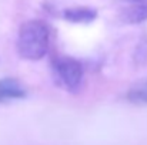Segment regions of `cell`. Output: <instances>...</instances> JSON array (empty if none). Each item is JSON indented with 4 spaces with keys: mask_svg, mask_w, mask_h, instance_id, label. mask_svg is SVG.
I'll return each mask as SVG.
<instances>
[{
    "mask_svg": "<svg viewBox=\"0 0 147 145\" xmlns=\"http://www.w3.org/2000/svg\"><path fill=\"white\" fill-rule=\"evenodd\" d=\"M124 1H129V3H136V1H139V0H124Z\"/></svg>",
    "mask_w": 147,
    "mask_h": 145,
    "instance_id": "obj_8",
    "label": "cell"
},
{
    "mask_svg": "<svg viewBox=\"0 0 147 145\" xmlns=\"http://www.w3.org/2000/svg\"><path fill=\"white\" fill-rule=\"evenodd\" d=\"M63 17L70 21V23H79V24H86L92 23L97 19V11L92 7H84V6H77V7H70L63 11Z\"/></svg>",
    "mask_w": 147,
    "mask_h": 145,
    "instance_id": "obj_4",
    "label": "cell"
},
{
    "mask_svg": "<svg viewBox=\"0 0 147 145\" xmlns=\"http://www.w3.org/2000/svg\"><path fill=\"white\" fill-rule=\"evenodd\" d=\"M50 44V29L42 20H29L22 24L17 36V53L22 58L37 61L43 58Z\"/></svg>",
    "mask_w": 147,
    "mask_h": 145,
    "instance_id": "obj_1",
    "label": "cell"
},
{
    "mask_svg": "<svg viewBox=\"0 0 147 145\" xmlns=\"http://www.w3.org/2000/svg\"><path fill=\"white\" fill-rule=\"evenodd\" d=\"M123 21L129 24H139L147 20V0H139L124 9L121 14Z\"/></svg>",
    "mask_w": 147,
    "mask_h": 145,
    "instance_id": "obj_5",
    "label": "cell"
},
{
    "mask_svg": "<svg viewBox=\"0 0 147 145\" xmlns=\"http://www.w3.org/2000/svg\"><path fill=\"white\" fill-rule=\"evenodd\" d=\"M127 100L136 105H147V81H140L131 86L127 91Z\"/></svg>",
    "mask_w": 147,
    "mask_h": 145,
    "instance_id": "obj_6",
    "label": "cell"
},
{
    "mask_svg": "<svg viewBox=\"0 0 147 145\" xmlns=\"http://www.w3.org/2000/svg\"><path fill=\"white\" fill-rule=\"evenodd\" d=\"M26 88L13 77L0 78V102H6L10 100H22L26 98Z\"/></svg>",
    "mask_w": 147,
    "mask_h": 145,
    "instance_id": "obj_3",
    "label": "cell"
},
{
    "mask_svg": "<svg viewBox=\"0 0 147 145\" xmlns=\"http://www.w3.org/2000/svg\"><path fill=\"white\" fill-rule=\"evenodd\" d=\"M133 60H134V64L139 67L147 64V34L140 36L133 53Z\"/></svg>",
    "mask_w": 147,
    "mask_h": 145,
    "instance_id": "obj_7",
    "label": "cell"
},
{
    "mask_svg": "<svg viewBox=\"0 0 147 145\" xmlns=\"http://www.w3.org/2000/svg\"><path fill=\"white\" fill-rule=\"evenodd\" d=\"M54 70L63 86L69 91H77L83 81V65L67 55L54 58Z\"/></svg>",
    "mask_w": 147,
    "mask_h": 145,
    "instance_id": "obj_2",
    "label": "cell"
}]
</instances>
